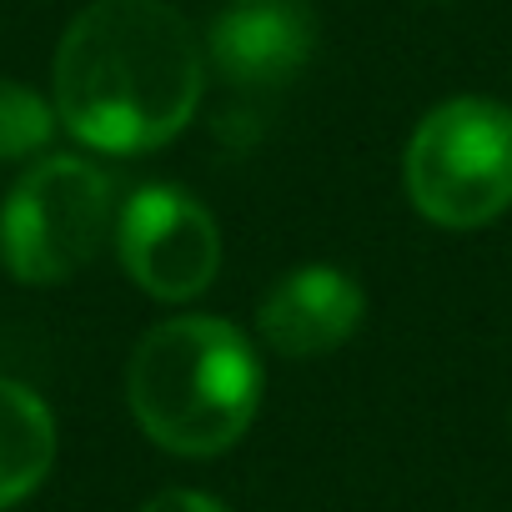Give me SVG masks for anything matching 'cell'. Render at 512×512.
I'll return each instance as SVG.
<instances>
[{"label": "cell", "mask_w": 512, "mask_h": 512, "mask_svg": "<svg viewBox=\"0 0 512 512\" xmlns=\"http://www.w3.org/2000/svg\"><path fill=\"white\" fill-rule=\"evenodd\" d=\"M362 317H367V297L357 277L332 262H307L292 267L282 282H272V292L256 307V337H262L267 352L287 362H307L352 342Z\"/></svg>", "instance_id": "52a82bcc"}, {"label": "cell", "mask_w": 512, "mask_h": 512, "mask_svg": "<svg viewBox=\"0 0 512 512\" xmlns=\"http://www.w3.org/2000/svg\"><path fill=\"white\" fill-rule=\"evenodd\" d=\"M412 206L442 231H477L512 206V111L487 96L432 106L402 156Z\"/></svg>", "instance_id": "3957f363"}, {"label": "cell", "mask_w": 512, "mask_h": 512, "mask_svg": "<svg viewBox=\"0 0 512 512\" xmlns=\"http://www.w3.org/2000/svg\"><path fill=\"white\" fill-rule=\"evenodd\" d=\"M141 512H226L211 492H196V487H166V492H156Z\"/></svg>", "instance_id": "30bf717a"}, {"label": "cell", "mask_w": 512, "mask_h": 512, "mask_svg": "<svg viewBox=\"0 0 512 512\" xmlns=\"http://www.w3.org/2000/svg\"><path fill=\"white\" fill-rule=\"evenodd\" d=\"M507 427H512V417H507Z\"/></svg>", "instance_id": "8fae6325"}, {"label": "cell", "mask_w": 512, "mask_h": 512, "mask_svg": "<svg viewBox=\"0 0 512 512\" xmlns=\"http://www.w3.org/2000/svg\"><path fill=\"white\" fill-rule=\"evenodd\" d=\"M317 51V21L302 0H236L211 21L206 61L236 91H277Z\"/></svg>", "instance_id": "8992f818"}, {"label": "cell", "mask_w": 512, "mask_h": 512, "mask_svg": "<svg viewBox=\"0 0 512 512\" xmlns=\"http://www.w3.org/2000/svg\"><path fill=\"white\" fill-rule=\"evenodd\" d=\"M56 462V417L26 382L0 377V507L31 497Z\"/></svg>", "instance_id": "ba28073f"}, {"label": "cell", "mask_w": 512, "mask_h": 512, "mask_svg": "<svg viewBox=\"0 0 512 512\" xmlns=\"http://www.w3.org/2000/svg\"><path fill=\"white\" fill-rule=\"evenodd\" d=\"M51 136H56V106L41 91L0 76V161L36 156L51 146Z\"/></svg>", "instance_id": "9c48e42d"}, {"label": "cell", "mask_w": 512, "mask_h": 512, "mask_svg": "<svg viewBox=\"0 0 512 512\" xmlns=\"http://www.w3.org/2000/svg\"><path fill=\"white\" fill-rule=\"evenodd\" d=\"M116 256L146 297L191 302L221 272V231L191 191L151 181L116 211Z\"/></svg>", "instance_id": "5b68a950"}, {"label": "cell", "mask_w": 512, "mask_h": 512, "mask_svg": "<svg viewBox=\"0 0 512 512\" xmlns=\"http://www.w3.org/2000/svg\"><path fill=\"white\" fill-rule=\"evenodd\" d=\"M116 231V201L86 156H41L0 201V267L26 287H61Z\"/></svg>", "instance_id": "277c9868"}, {"label": "cell", "mask_w": 512, "mask_h": 512, "mask_svg": "<svg viewBox=\"0 0 512 512\" xmlns=\"http://www.w3.org/2000/svg\"><path fill=\"white\" fill-rule=\"evenodd\" d=\"M206 91V51L166 0H91L56 46V121L91 151L176 141Z\"/></svg>", "instance_id": "6da1fadb"}, {"label": "cell", "mask_w": 512, "mask_h": 512, "mask_svg": "<svg viewBox=\"0 0 512 512\" xmlns=\"http://www.w3.org/2000/svg\"><path fill=\"white\" fill-rule=\"evenodd\" d=\"M126 402L156 447L216 457L241 442L262 407V357L226 317H166L131 352Z\"/></svg>", "instance_id": "7a4b0ae2"}]
</instances>
